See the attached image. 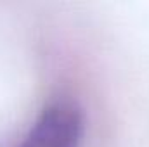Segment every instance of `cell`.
Returning a JSON list of instances; mask_svg holds the SVG:
<instances>
[{
  "label": "cell",
  "instance_id": "obj_1",
  "mask_svg": "<svg viewBox=\"0 0 149 147\" xmlns=\"http://www.w3.org/2000/svg\"><path fill=\"white\" fill-rule=\"evenodd\" d=\"M83 133V109L73 99L63 97L40 111L17 147H81Z\"/></svg>",
  "mask_w": 149,
  "mask_h": 147
}]
</instances>
